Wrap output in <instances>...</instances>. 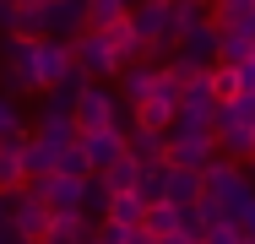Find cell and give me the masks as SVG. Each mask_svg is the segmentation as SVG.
Listing matches in <instances>:
<instances>
[{"label":"cell","instance_id":"6da1fadb","mask_svg":"<svg viewBox=\"0 0 255 244\" xmlns=\"http://www.w3.org/2000/svg\"><path fill=\"white\" fill-rule=\"evenodd\" d=\"M71 120H76V130H82V136H87V130H109V125H114V130H130V125H136V109H130V103H120L103 82H82Z\"/></svg>","mask_w":255,"mask_h":244},{"label":"cell","instance_id":"7a4b0ae2","mask_svg":"<svg viewBox=\"0 0 255 244\" xmlns=\"http://www.w3.org/2000/svg\"><path fill=\"white\" fill-rule=\"evenodd\" d=\"M130 27L141 33V49H147V60L157 54H174V11H168V0H141V5H130Z\"/></svg>","mask_w":255,"mask_h":244},{"label":"cell","instance_id":"3957f363","mask_svg":"<svg viewBox=\"0 0 255 244\" xmlns=\"http://www.w3.org/2000/svg\"><path fill=\"white\" fill-rule=\"evenodd\" d=\"M71 60H76V71H82L87 82L120 76V54H114V44L103 38V27H82V33H71Z\"/></svg>","mask_w":255,"mask_h":244},{"label":"cell","instance_id":"277c9868","mask_svg":"<svg viewBox=\"0 0 255 244\" xmlns=\"http://www.w3.org/2000/svg\"><path fill=\"white\" fill-rule=\"evenodd\" d=\"M33 44L38 38H22V33H5V44H0V82H5V93H38V76H33Z\"/></svg>","mask_w":255,"mask_h":244},{"label":"cell","instance_id":"5b68a950","mask_svg":"<svg viewBox=\"0 0 255 244\" xmlns=\"http://www.w3.org/2000/svg\"><path fill=\"white\" fill-rule=\"evenodd\" d=\"M250 190H255V185L245 179V168H239V157H223V152H217V157L206 163V174H201V195H212V201H217L223 212H228L234 201H245Z\"/></svg>","mask_w":255,"mask_h":244},{"label":"cell","instance_id":"8992f818","mask_svg":"<svg viewBox=\"0 0 255 244\" xmlns=\"http://www.w3.org/2000/svg\"><path fill=\"white\" fill-rule=\"evenodd\" d=\"M71 71H76L71 38H38V44H33V76H38V93L54 87V82H65Z\"/></svg>","mask_w":255,"mask_h":244},{"label":"cell","instance_id":"52a82bcc","mask_svg":"<svg viewBox=\"0 0 255 244\" xmlns=\"http://www.w3.org/2000/svg\"><path fill=\"white\" fill-rule=\"evenodd\" d=\"M27 185L44 195L49 212H82V195H87V179H82V174H65V168H54L44 179H27Z\"/></svg>","mask_w":255,"mask_h":244},{"label":"cell","instance_id":"ba28073f","mask_svg":"<svg viewBox=\"0 0 255 244\" xmlns=\"http://www.w3.org/2000/svg\"><path fill=\"white\" fill-rule=\"evenodd\" d=\"M49 206H44V195L33 190V185H22V190H11V228L22 234V239H44V228H49Z\"/></svg>","mask_w":255,"mask_h":244},{"label":"cell","instance_id":"9c48e42d","mask_svg":"<svg viewBox=\"0 0 255 244\" xmlns=\"http://www.w3.org/2000/svg\"><path fill=\"white\" fill-rule=\"evenodd\" d=\"M174 54L190 60V65H217V22L201 16L196 27H185V33L174 38Z\"/></svg>","mask_w":255,"mask_h":244},{"label":"cell","instance_id":"30bf717a","mask_svg":"<svg viewBox=\"0 0 255 244\" xmlns=\"http://www.w3.org/2000/svg\"><path fill=\"white\" fill-rule=\"evenodd\" d=\"M212 141H217L223 157H250V152H255V125L234 120L228 109H217V120H212Z\"/></svg>","mask_w":255,"mask_h":244},{"label":"cell","instance_id":"8fae6325","mask_svg":"<svg viewBox=\"0 0 255 244\" xmlns=\"http://www.w3.org/2000/svg\"><path fill=\"white\" fill-rule=\"evenodd\" d=\"M212 157H217V141H212V136H168V152H163V163L196 168V174H206Z\"/></svg>","mask_w":255,"mask_h":244},{"label":"cell","instance_id":"7c38bea8","mask_svg":"<svg viewBox=\"0 0 255 244\" xmlns=\"http://www.w3.org/2000/svg\"><path fill=\"white\" fill-rule=\"evenodd\" d=\"M82 152H87V163H93V174H103L114 157H125V130H87L82 136Z\"/></svg>","mask_w":255,"mask_h":244},{"label":"cell","instance_id":"4fadbf2b","mask_svg":"<svg viewBox=\"0 0 255 244\" xmlns=\"http://www.w3.org/2000/svg\"><path fill=\"white\" fill-rule=\"evenodd\" d=\"M82 239H93V223H87V212H54L38 244H82Z\"/></svg>","mask_w":255,"mask_h":244},{"label":"cell","instance_id":"5bb4252c","mask_svg":"<svg viewBox=\"0 0 255 244\" xmlns=\"http://www.w3.org/2000/svg\"><path fill=\"white\" fill-rule=\"evenodd\" d=\"M125 152H130L136 163H163V152H168V130L130 125V130H125Z\"/></svg>","mask_w":255,"mask_h":244},{"label":"cell","instance_id":"9a60e30c","mask_svg":"<svg viewBox=\"0 0 255 244\" xmlns=\"http://www.w3.org/2000/svg\"><path fill=\"white\" fill-rule=\"evenodd\" d=\"M44 16H49V38H71V33L87 27V5L82 0H49Z\"/></svg>","mask_w":255,"mask_h":244},{"label":"cell","instance_id":"2e32d148","mask_svg":"<svg viewBox=\"0 0 255 244\" xmlns=\"http://www.w3.org/2000/svg\"><path fill=\"white\" fill-rule=\"evenodd\" d=\"M152 82H157V65H147V60H130V65H120V103H141V98L152 93Z\"/></svg>","mask_w":255,"mask_h":244},{"label":"cell","instance_id":"e0dca14e","mask_svg":"<svg viewBox=\"0 0 255 244\" xmlns=\"http://www.w3.org/2000/svg\"><path fill=\"white\" fill-rule=\"evenodd\" d=\"M163 201H168V206H196V201H201V174H196V168H174V163H168Z\"/></svg>","mask_w":255,"mask_h":244},{"label":"cell","instance_id":"ac0fdd59","mask_svg":"<svg viewBox=\"0 0 255 244\" xmlns=\"http://www.w3.org/2000/svg\"><path fill=\"white\" fill-rule=\"evenodd\" d=\"M22 163H27V179H44V174H54L60 168V146L54 141H44L38 130L22 141Z\"/></svg>","mask_w":255,"mask_h":244},{"label":"cell","instance_id":"d6986e66","mask_svg":"<svg viewBox=\"0 0 255 244\" xmlns=\"http://www.w3.org/2000/svg\"><path fill=\"white\" fill-rule=\"evenodd\" d=\"M103 38L114 44V54H120V65H130V60H147V49H141V33L130 27V11H125L120 22H109V27H103Z\"/></svg>","mask_w":255,"mask_h":244},{"label":"cell","instance_id":"ffe728a7","mask_svg":"<svg viewBox=\"0 0 255 244\" xmlns=\"http://www.w3.org/2000/svg\"><path fill=\"white\" fill-rule=\"evenodd\" d=\"M22 141L27 136H11V141H0V190H22L27 185V163H22Z\"/></svg>","mask_w":255,"mask_h":244},{"label":"cell","instance_id":"44dd1931","mask_svg":"<svg viewBox=\"0 0 255 244\" xmlns=\"http://www.w3.org/2000/svg\"><path fill=\"white\" fill-rule=\"evenodd\" d=\"M250 54H255V33L217 22V65H239V60H250Z\"/></svg>","mask_w":255,"mask_h":244},{"label":"cell","instance_id":"7402d4cb","mask_svg":"<svg viewBox=\"0 0 255 244\" xmlns=\"http://www.w3.org/2000/svg\"><path fill=\"white\" fill-rule=\"evenodd\" d=\"M141 228H152L157 239H174V234H185V206L152 201V206H147V217H141Z\"/></svg>","mask_w":255,"mask_h":244},{"label":"cell","instance_id":"603a6c76","mask_svg":"<svg viewBox=\"0 0 255 244\" xmlns=\"http://www.w3.org/2000/svg\"><path fill=\"white\" fill-rule=\"evenodd\" d=\"M82 71H71L65 82H54V87H44V114H71L76 109V93H82Z\"/></svg>","mask_w":255,"mask_h":244},{"label":"cell","instance_id":"cb8c5ba5","mask_svg":"<svg viewBox=\"0 0 255 244\" xmlns=\"http://www.w3.org/2000/svg\"><path fill=\"white\" fill-rule=\"evenodd\" d=\"M103 217H114L120 228H136V223L147 217V201H141L136 190H114V195H109V212H103Z\"/></svg>","mask_w":255,"mask_h":244},{"label":"cell","instance_id":"d4e9b609","mask_svg":"<svg viewBox=\"0 0 255 244\" xmlns=\"http://www.w3.org/2000/svg\"><path fill=\"white\" fill-rule=\"evenodd\" d=\"M98 179H103V185H109V190H136V179H141V163H136V157L125 152V157H114V163L103 168Z\"/></svg>","mask_w":255,"mask_h":244},{"label":"cell","instance_id":"484cf974","mask_svg":"<svg viewBox=\"0 0 255 244\" xmlns=\"http://www.w3.org/2000/svg\"><path fill=\"white\" fill-rule=\"evenodd\" d=\"M38 136L54 141V146H71L82 130H76V120H71V114H38Z\"/></svg>","mask_w":255,"mask_h":244},{"label":"cell","instance_id":"4316f807","mask_svg":"<svg viewBox=\"0 0 255 244\" xmlns=\"http://www.w3.org/2000/svg\"><path fill=\"white\" fill-rule=\"evenodd\" d=\"M163 179H168V163H141V179H136V195L152 206V201H163Z\"/></svg>","mask_w":255,"mask_h":244},{"label":"cell","instance_id":"83f0119b","mask_svg":"<svg viewBox=\"0 0 255 244\" xmlns=\"http://www.w3.org/2000/svg\"><path fill=\"white\" fill-rule=\"evenodd\" d=\"M82 5H87V27H109V22H120L130 11L125 0H82Z\"/></svg>","mask_w":255,"mask_h":244},{"label":"cell","instance_id":"f1b7e54d","mask_svg":"<svg viewBox=\"0 0 255 244\" xmlns=\"http://www.w3.org/2000/svg\"><path fill=\"white\" fill-rule=\"evenodd\" d=\"M255 16V0H217V16L212 22H223V27H245Z\"/></svg>","mask_w":255,"mask_h":244},{"label":"cell","instance_id":"f546056e","mask_svg":"<svg viewBox=\"0 0 255 244\" xmlns=\"http://www.w3.org/2000/svg\"><path fill=\"white\" fill-rule=\"evenodd\" d=\"M11 136H27L22 130V109H16L11 93H0V141H11Z\"/></svg>","mask_w":255,"mask_h":244},{"label":"cell","instance_id":"4dcf8cb0","mask_svg":"<svg viewBox=\"0 0 255 244\" xmlns=\"http://www.w3.org/2000/svg\"><path fill=\"white\" fill-rule=\"evenodd\" d=\"M60 168H65V174H82V179L93 174V163H87V152H82V136L71 146H60Z\"/></svg>","mask_w":255,"mask_h":244},{"label":"cell","instance_id":"1f68e13d","mask_svg":"<svg viewBox=\"0 0 255 244\" xmlns=\"http://www.w3.org/2000/svg\"><path fill=\"white\" fill-rule=\"evenodd\" d=\"M206 76H212V93L223 98V103H228L234 93H239V71H234V65H212Z\"/></svg>","mask_w":255,"mask_h":244},{"label":"cell","instance_id":"d6a6232c","mask_svg":"<svg viewBox=\"0 0 255 244\" xmlns=\"http://www.w3.org/2000/svg\"><path fill=\"white\" fill-rule=\"evenodd\" d=\"M201 244H239V228H234V217H217V223H206V228H201Z\"/></svg>","mask_w":255,"mask_h":244},{"label":"cell","instance_id":"836d02e7","mask_svg":"<svg viewBox=\"0 0 255 244\" xmlns=\"http://www.w3.org/2000/svg\"><path fill=\"white\" fill-rule=\"evenodd\" d=\"M228 217H234V228H239V234H255V190L245 195V201H234V206H228Z\"/></svg>","mask_w":255,"mask_h":244},{"label":"cell","instance_id":"e575fe53","mask_svg":"<svg viewBox=\"0 0 255 244\" xmlns=\"http://www.w3.org/2000/svg\"><path fill=\"white\" fill-rule=\"evenodd\" d=\"M93 244H125V228H120L114 217H103L98 228H93Z\"/></svg>","mask_w":255,"mask_h":244},{"label":"cell","instance_id":"d590c367","mask_svg":"<svg viewBox=\"0 0 255 244\" xmlns=\"http://www.w3.org/2000/svg\"><path fill=\"white\" fill-rule=\"evenodd\" d=\"M16 11H22L16 0H0V33H16Z\"/></svg>","mask_w":255,"mask_h":244},{"label":"cell","instance_id":"8d00e7d4","mask_svg":"<svg viewBox=\"0 0 255 244\" xmlns=\"http://www.w3.org/2000/svg\"><path fill=\"white\" fill-rule=\"evenodd\" d=\"M125 244H163L152 234V228H141V223H136V228H125Z\"/></svg>","mask_w":255,"mask_h":244},{"label":"cell","instance_id":"74e56055","mask_svg":"<svg viewBox=\"0 0 255 244\" xmlns=\"http://www.w3.org/2000/svg\"><path fill=\"white\" fill-rule=\"evenodd\" d=\"M0 244H33V239H22V234H16L11 223H0Z\"/></svg>","mask_w":255,"mask_h":244},{"label":"cell","instance_id":"f35d334b","mask_svg":"<svg viewBox=\"0 0 255 244\" xmlns=\"http://www.w3.org/2000/svg\"><path fill=\"white\" fill-rule=\"evenodd\" d=\"M0 223H11V195L0 190Z\"/></svg>","mask_w":255,"mask_h":244},{"label":"cell","instance_id":"ab89813d","mask_svg":"<svg viewBox=\"0 0 255 244\" xmlns=\"http://www.w3.org/2000/svg\"><path fill=\"white\" fill-rule=\"evenodd\" d=\"M163 244H201V239H190V234H174V239H163Z\"/></svg>","mask_w":255,"mask_h":244},{"label":"cell","instance_id":"60d3db41","mask_svg":"<svg viewBox=\"0 0 255 244\" xmlns=\"http://www.w3.org/2000/svg\"><path fill=\"white\" fill-rule=\"evenodd\" d=\"M239 244H255V234H239Z\"/></svg>","mask_w":255,"mask_h":244},{"label":"cell","instance_id":"b9f144b4","mask_svg":"<svg viewBox=\"0 0 255 244\" xmlns=\"http://www.w3.org/2000/svg\"><path fill=\"white\" fill-rule=\"evenodd\" d=\"M125 5H141V0H125Z\"/></svg>","mask_w":255,"mask_h":244},{"label":"cell","instance_id":"7bdbcfd3","mask_svg":"<svg viewBox=\"0 0 255 244\" xmlns=\"http://www.w3.org/2000/svg\"><path fill=\"white\" fill-rule=\"evenodd\" d=\"M16 5H33V0H16Z\"/></svg>","mask_w":255,"mask_h":244},{"label":"cell","instance_id":"ee69618b","mask_svg":"<svg viewBox=\"0 0 255 244\" xmlns=\"http://www.w3.org/2000/svg\"><path fill=\"white\" fill-rule=\"evenodd\" d=\"M82 244H93V239H82Z\"/></svg>","mask_w":255,"mask_h":244},{"label":"cell","instance_id":"f6af8a7d","mask_svg":"<svg viewBox=\"0 0 255 244\" xmlns=\"http://www.w3.org/2000/svg\"><path fill=\"white\" fill-rule=\"evenodd\" d=\"M250 157H255V152H250Z\"/></svg>","mask_w":255,"mask_h":244},{"label":"cell","instance_id":"bcb514c9","mask_svg":"<svg viewBox=\"0 0 255 244\" xmlns=\"http://www.w3.org/2000/svg\"><path fill=\"white\" fill-rule=\"evenodd\" d=\"M250 60H255V54H250Z\"/></svg>","mask_w":255,"mask_h":244}]
</instances>
